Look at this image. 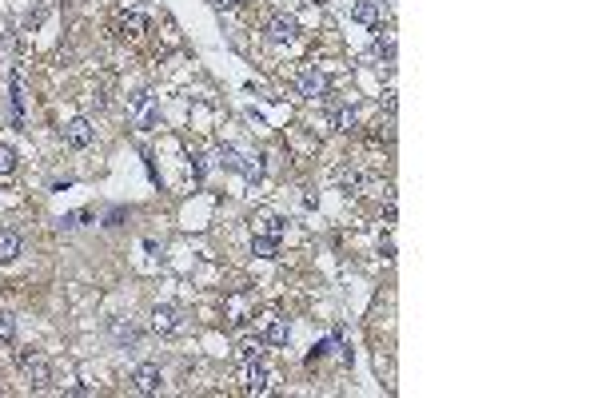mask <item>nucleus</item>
Masks as SVG:
<instances>
[{"label": "nucleus", "instance_id": "0eeeda50", "mask_svg": "<svg viewBox=\"0 0 598 398\" xmlns=\"http://www.w3.org/2000/svg\"><path fill=\"white\" fill-rule=\"evenodd\" d=\"M299 96L304 100H324L327 96V76L319 68H307L304 76H299Z\"/></svg>", "mask_w": 598, "mask_h": 398}, {"label": "nucleus", "instance_id": "6e6552de", "mask_svg": "<svg viewBox=\"0 0 598 398\" xmlns=\"http://www.w3.org/2000/svg\"><path fill=\"white\" fill-rule=\"evenodd\" d=\"M351 20H355V24H367V28H379V24H383V9H379V0H355Z\"/></svg>", "mask_w": 598, "mask_h": 398}, {"label": "nucleus", "instance_id": "f257e3e1", "mask_svg": "<svg viewBox=\"0 0 598 398\" xmlns=\"http://www.w3.org/2000/svg\"><path fill=\"white\" fill-rule=\"evenodd\" d=\"M128 112H132V128H140V131H152L160 124V104H156L152 92H136L128 100Z\"/></svg>", "mask_w": 598, "mask_h": 398}, {"label": "nucleus", "instance_id": "39448f33", "mask_svg": "<svg viewBox=\"0 0 598 398\" xmlns=\"http://www.w3.org/2000/svg\"><path fill=\"white\" fill-rule=\"evenodd\" d=\"M247 394H267L272 390V375L264 370V362H244V375H240Z\"/></svg>", "mask_w": 598, "mask_h": 398}, {"label": "nucleus", "instance_id": "f8f14e48", "mask_svg": "<svg viewBox=\"0 0 598 398\" xmlns=\"http://www.w3.org/2000/svg\"><path fill=\"white\" fill-rule=\"evenodd\" d=\"M116 32H120V36H140V32H148V16H144V12H124V16L116 20Z\"/></svg>", "mask_w": 598, "mask_h": 398}, {"label": "nucleus", "instance_id": "423d86ee", "mask_svg": "<svg viewBox=\"0 0 598 398\" xmlns=\"http://www.w3.org/2000/svg\"><path fill=\"white\" fill-rule=\"evenodd\" d=\"M299 36V20L295 16H272L267 20V40L272 44H292Z\"/></svg>", "mask_w": 598, "mask_h": 398}, {"label": "nucleus", "instance_id": "9d476101", "mask_svg": "<svg viewBox=\"0 0 598 398\" xmlns=\"http://www.w3.org/2000/svg\"><path fill=\"white\" fill-rule=\"evenodd\" d=\"M112 338L120 347H140V330H136L132 318H112Z\"/></svg>", "mask_w": 598, "mask_h": 398}, {"label": "nucleus", "instance_id": "b1692460", "mask_svg": "<svg viewBox=\"0 0 598 398\" xmlns=\"http://www.w3.org/2000/svg\"><path fill=\"white\" fill-rule=\"evenodd\" d=\"M84 219H92V211H72V215H64V219H60V227H64V231H76V227L84 223Z\"/></svg>", "mask_w": 598, "mask_h": 398}, {"label": "nucleus", "instance_id": "ddd939ff", "mask_svg": "<svg viewBox=\"0 0 598 398\" xmlns=\"http://www.w3.org/2000/svg\"><path fill=\"white\" fill-rule=\"evenodd\" d=\"M21 251H24V239L16 231H0V263H12Z\"/></svg>", "mask_w": 598, "mask_h": 398}, {"label": "nucleus", "instance_id": "20e7f679", "mask_svg": "<svg viewBox=\"0 0 598 398\" xmlns=\"http://www.w3.org/2000/svg\"><path fill=\"white\" fill-rule=\"evenodd\" d=\"M132 387H136V394H160V387H164L160 367H156V362H144V367H136Z\"/></svg>", "mask_w": 598, "mask_h": 398}, {"label": "nucleus", "instance_id": "1a4fd4ad", "mask_svg": "<svg viewBox=\"0 0 598 398\" xmlns=\"http://www.w3.org/2000/svg\"><path fill=\"white\" fill-rule=\"evenodd\" d=\"M92 136H96V131H92V124H88V119H72L68 128H64V144H68V148H76V151H80V148H88V144H92Z\"/></svg>", "mask_w": 598, "mask_h": 398}, {"label": "nucleus", "instance_id": "aec40b11", "mask_svg": "<svg viewBox=\"0 0 598 398\" xmlns=\"http://www.w3.org/2000/svg\"><path fill=\"white\" fill-rule=\"evenodd\" d=\"M12 112H16V124H21V116H24V80H21V72H12Z\"/></svg>", "mask_w": 598, "mask_h": 398}, {"label": "nucleus", "instance_id": "2eb2a0df", "mask_svg": "<svg viewBox=\"0 0 598 398\" xmlns=\"http://www.w3.org/2000/svg\"><path fill=\"white\" fill-rule=\"evenodd\" d=\"M252 227H255V235H267V239H284V231H287L279 215H264L260 223H252Z\"/></svg>", "mask_w": 598, "mask_h": 398}, {"label": "nucleus", "instance_id": "4468645a", "mask_svg": "<svg viewBox=\"0 0 598 398\" xmlns=\"http://www.w3.org/2000/svg\"><path fill=\"white\" fill-rule=\"evenodd\" d=\"M212 163H215V168H223V171H240V163H244V159H240V151H235V148L220 144V148L212 151Z\"/></svg>", "mask_w": 598, "mask_h": 398}, {"label": "nucleus", "instance_id": "9b49d317", "mask_svg": "<svg viewBox=\"0 0 598 398\" xmlns=\"http://www.w3.org/2000/svg\"><path fill=\"white\" fill-rule=\"evenodd\" d=\"M287 338H292V327H287V318H279V315H267L264 343H272V347H284Z\"/></svg>", "mask_w": 598, "mask_h": 398}, {"label": "nucleus", "instance_id": "dca6fc26", "mask_svg": "<svg viewBox=\"0 0 598 398\" xmlns=\"http://www.w3.org/2000/svg\"><path fill=\"white\" fill-rule=\"evenodd\" d=\"M252 251L260 259H275L279 255V239H267V235H252Z\"/></svg>", "mask_w": 598, "mask_h": 398}, {"label": "nucleus", "instance_id": "412c9836", "mask_svg": "<svg viewBox=\"0 0 598 398\" xmlns=\"http://www.w3.org/2000/svg\"><path fill=\"white\" fill-rule=\"evenodd\" d=\"M240 171H244V179H247V183H260V176H264V156L244 159V163H240Z\"/></svg>", "mask_w": 598, "mask_h": 398}, {"label": "nucleus", "instance_id": "4be33fe9", "mask_svg": "<svg viewBox=\"0 0 598 398\" xmlns=\"http://www.w3.org/2000/svg\"><path fill=\"white\" fill-rule=\"evenodd\" d=\"M16 163H21V159H16V151H12L9 144H0V176H12V171H16Z\"/></svg>", "mask_w": 598, "mask_h": 398}, {"label": "nucleus", "instance_id": "a211bd4d", "mask_svg": "<svg viewBox=\"0 0 598 398\" xmlns=\"http://www.w3.org/2000/svg\"><path fill=\"white\" fill-rule=\"evenodd\" d=\"M228 315H232L235 327H244V323H247V303H244V295H228Z\"/></svg>", "mask_w": 598, "mask_h": 398}, {"label": "nucleus", "instance_id": "393cba45", "mask_svg": "<svg viewBox=\"0 0 598 398\" xmlns=\"http://www.w3.org/2000/svg\"><path fill=\"white\" fill-rule=\"evenodd\" d=\"M16 338V323L9 315H0V343H12Z\"/></svg>", "mask_w": 598, "mask_h": 398}, {"label": "nucleus", "instance_id": "f03ea898", "mask_svg": "<svg viewBox=\"0 0 598 398\" xmlns=\"http://www.w3.org/2000/svg\"><path fill=\"white\" fill-rule=\"evenodd\" d=\"M183 311L180 307H172V303H160V307L152 311V330L156 335H164V338H176V335H183Z\"/></svg>", "mask_w": 598, "mask_h": 398}, {"label": "nucleus", "instance_id": "a878e982", "mask_svg": "<svg viewBox=\"0 0 598 398\" xmlns=\"http://www.w3.org/2000/svg\"><path fill=\"white\" fill-rule=\"evenodd\" d=\"M215 4H220V9H235V4H240V0H215Z\"/></svg>", "mask_w": 598, "mask_h": 398}, {"label": "nucleus", "instance_id": "7ed1b4c3", "mask_svg": "<svg viewBox=\"0 0 598 398\" xmlns=\"http://www.w3.org/2000/svg\"><path fill=\"white\" fill-rule=\"evenodd\" d=\"M16 362H21L24 378H28V382H32L36 390H44V387L52 382V367L44 362L41 355H32V350H21V355H16Z\"/></svg>", "mask_w": 598, "mask_h": 398}, {"label": "nucleus", "instance_id": "6ab92c4d", "mask_svg": "<svg viewBox=\"0 0 598 398\" xmlns=\"http://www.w3.org/2000/svg\"><path fill=\"white\" fill-rule=\"evenodd\" d=\"M375 56L383 60V64H391V60H395V36H391V32L375 36Z\"/></svg>", "mask_w": 598, "mask_h": 398}, {"label": "nucleus", "instance_id": "f3484780", "mask_svg": "<svg viewBox=\"0 0 598 398\" xmlns=\"http://www.w3.org/2000/svg\"><path fill=\"white\" fill-rule=\"evenodd\" d=\"M264 338L255 335V338H244V343H240V355H244V362H260V358H264Z\"/></svg>", "mask_w": 598, "mask_h": 398}, {"label": "nucleus", "instance_id": "5701e85b", "mask_svg": "<svg viewBox=\"0 0 598 398\" xmlns=\"http://www.w3.org/2000/svg\"><path fill=\"white\" fill-rule=\"evenodd\" d=\"M331 124H335V131H351V128H355V112H351V108L331 112Z\"/></svg>", "mask_w": 598, "mask_h": 398}]
</instances>
